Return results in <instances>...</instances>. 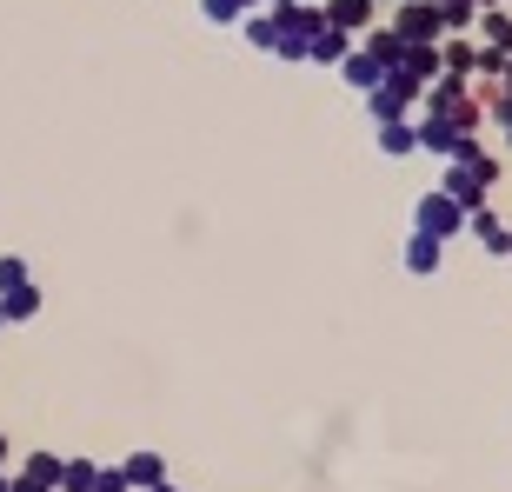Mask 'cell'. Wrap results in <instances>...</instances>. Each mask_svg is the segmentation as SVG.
Listing matches in <instances>:
<instances>
[{
    "instance_id": "6da1fadb",
    "label": "cell",
    "mask_w": 512,
    "mask_h": 492,
    "mask_svg": "<svg viewBox=\"0 0 512 492\" xmlns=\"http://www.w3.org/2000/svg\"><path fill=\"white\" fill-rule=\"evenodd\" d=\"M419 227L433 233V240H439V233H453L459 227V200H453V193H426V200H419Z\"/></svg>"
},
{
    "instance_id": "277c9868",
    "label": "cell",
    "mask_w": 512,
    "mask_h": 492,
    "mask_svg": "<svg viewBox=\"0 0 512 492\" xmlns=\"http://www.w3.org/2000/svg\"><path fill=\"white\" fill-rule=\"evenodd\" d=\"M486 47L512 54V14H499V7H486Z\"/></svg>"
},
{
    "instance_id": "7a4b0ae2",
    "label": "cell",
    "mask_w": 512,
    "mask_h": 492,
    "mask_svg": "<svg viewBox=\"0 0 512 492\" xmlns=\"http://www.w3.org/2000/svg\"><path fill=\"white\" fill-rule=\"evenodd\" d=\"M340 74L353 80V87H360V94H373V87H380V74H386V60L373 54V47H353V54L340 60Z\"/></svg>"
},
{
    "instance_id": "3957f363",
    "label": "cell",
    "mask_w": 512,
    "mask_h": 492,
    "mask_svg": "<svg viewBox=\"0 0 512 492\" xmlns=\"http://www.w3.org/2000/svg\"><path fill=\"white\" fill-rule=\"evenodd\" d=\"M326 20H333L340 34H353V27H366V20H373V0H333V7H326Z\"/></svg>"
}]
</instances>
